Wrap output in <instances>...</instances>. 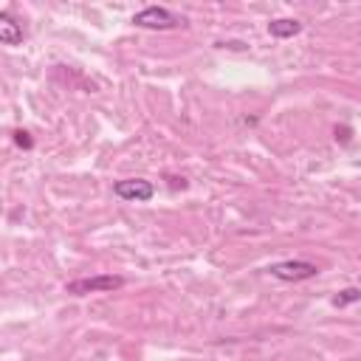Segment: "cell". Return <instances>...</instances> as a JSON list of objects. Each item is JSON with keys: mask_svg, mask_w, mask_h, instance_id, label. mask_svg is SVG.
<instances>
[{"mask_svg": "<svg viewBox=\"0 0 361 361\" xmlns=\"http://www.w3.org/2000/svg\"><path fill=\"white\" fill-rule=\"evenodd\" d=\"M113 192H116V197H121V200L144 203V200H152L155 186H152L147 178H124V180H116V183H113Z\"/></svg>", "mask_w": 361, "mask_h": 361, "instance_id": "cell-4", "label": "cell"}, {"mask_svg": "<svg viewBox=\"0 0 361 361\" xmlns=\"http://www.w3.org/2000/svg\"><path fill=\"white\" fill-rule=\"evenodd\" d=\"M133 25L138 28H152V31H166V28H178L183 25V17L164 8V6H147L141 11L133 14Z\"/></svg>", "mask_w": 361, "mask_h": 361, "instance_id": "cell-1", "label": "cell"}, {"mask_svg": "<svg viewBox=\"0 0 361 361\" xmlns=\"http://www.w3.org/2000/svg\"><path fill=\"white\" fill-rule=\"evenodd\" d=\"M358 299H361V290H358V288H347V290H341L338 296H333V305H336V307H344V305L358 302Z\"/></svg>", "mask_w": 361, "mask_h": 361, "instance_id": "cell-7", "label": "cell"}, {"mask_svg": "<svg viewBox=\"0 0 361 361\" xmlns=\"http://www.w3.org/2000/svg\"><path fill=\"white\" fill-rule=\"evenodd\" d=\"M14 141H17L20 147H25V149L31 147V138H28V133H25V130H17V133H14Z\"/></svg>", "mask_w": 361, "mask_h": 361, "instance_id": "cell-8", "label": "cell"}, {"mask_svg": "<svg viewBox=\"0 0 361 361\" xmlns=\"http://www.w3.org/2000/svg\"><path fill=\"white\" fill-rule=\"evenodd\" d=\"M268 274L282 282H302V279H313L319 274V268L305 259H285V262H274L268 268Z\"/></svg>", "mask_w": 361, "mask_h": 361, "instance_id": "cell-2", "label": "cell"}, {"mask_svg": "<svg viewBox=\"0 0 361 361\" xmlns=\"http://www.w3.org/2000/svg\"><path fill=\"white\" fill-rule=\"evenodd\" d=\"M302 31V23L293 20V17H279V20H271L268 23V34L276 37V39H288V37H296Z\"/></svg>", "mask_w": 361, "mask_h": 361, "instance_id": "cell-6", "label": "cell"}, {"mask_svg": "<svg viewBox=\"0 0 361 361\" xmlns=\"http://www.w3.org/2000/svg\"><path fill=\"white\" fill-rule=\"evenodd\" d=\"M0 42L3 45H20L23 42V25L8 11H0Z\"/></svg>", "mask_w": 361, "mask_h": 361, "instance_id": "cell-5", "label": "cell"}, {"mask_svg": "<svg viewBox=\"0 0 361 361\" xmlns=\"http://www.w3.org/2000/svg\"><path fill=\"white\" fill-rule=\"evenodd\" d=\"M124 279L113 276V274H99V276H85V279H73L68 282V293L73 296H85V293H104V290H116L121 288Z\"/></svg>", "mask_w": 361, "mask_h": 361, "instance_id": "cell-3", "label": "cell"}]
</instances>
